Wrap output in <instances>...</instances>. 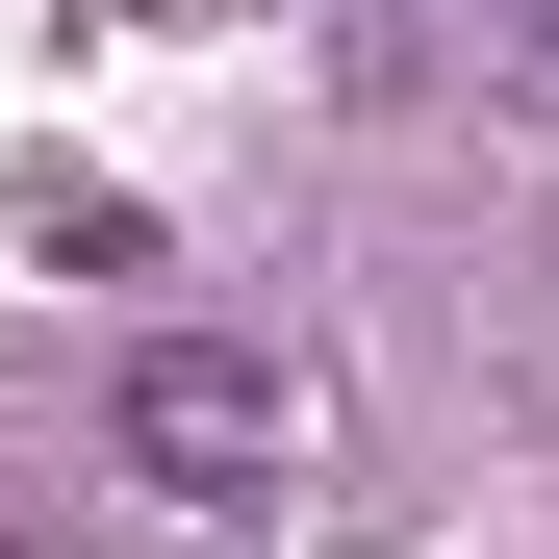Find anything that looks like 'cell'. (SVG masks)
I'll use <instances>...</instances> for the list:
<instances>
[{"label": "cell", "instance_id": "6da1fadb", "mask_svg": "<svg viewBox=\"0 0 559 559\" xmlns=\"http://www.w3.org/2000/svg\"><path fill=\"white\" fill-rule=\"evenodd\" d=\"M128 457L229 509L254 457H280V356H204V331H178V356H128Z\"/></svg>", "mask_w": 559, "mask_h": 559}, {"label": "cell", "instance_id": "7a4b0ae2", "mask_svg": "<svg viewBox=\"0 0 559 559\" xmlns=\"http://www.w3.org/2000/svg\"><path fill=\"white\" fill-rule=\"evenodd\" d=\"M534 51H559V0H534Z\"/></svg>", "mask_w": 559, "mask_h": 559}]
</instances>
